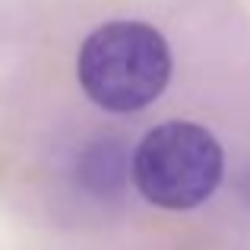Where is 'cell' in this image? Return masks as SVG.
<instances>
[{"label": "cell", "mask_w": 250, "mask_h": 250, "mask_svg": "<svg viewBox=\"0 0 250 250\" xmlns=\"http://www.w3.org/2000/svg\"><path fill=\"white\" fill-rule=\"evenodd\" d=\"M171 48L159 29L136 19H111L85 35L76 54L83 92L111 114H136L165 92Z\"/></svg>", "instance_id": "obj_1"}, {"label": "cell", "mask_w": 250, "mask_h": 250, "mask_svg": "<svg viewBox=\"0 0 250 250\" xmlns=\"http://www.w3.org/2000/svg\"><path fill=\"white\" fill-rule=\"evenodd\" d=\"M225 174L222 143L193 121H165L152 127L133 152V177L143 200L159 209H196L219 190Z\"/></svg>", "instance_id": "obj_2"}, {"label": "cell", "mask_w": 250, "mask_h": 250, "mask_svg": "<svg viewBox=\"0 0 250 250\" xmlns=\"http://www.w3.org/2000/svg\"><path fill=\"white\" fill-rule=\"evenodd\" d=\"M130 162H127V146L114 136L95 140L83 149L80 155V181L89 193L95 196H111L127 184Z\"/></svg>", "instance_id": "obj_3"}]
</instances>
